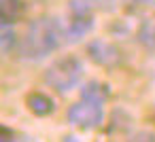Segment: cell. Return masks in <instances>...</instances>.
I'll list each match as a JSON object with an SVG mask.
<instances>
[{"label":"cell","instance_id":"obj_3","mask_svg":"<svg viewBox=\"0 0 155 142\" xmlns=\"http://www.w3.org/2000/svg\"><path fill=\"white\" fill-rule=\"evenodd\" d=\"M104 121V106L102 104H96V102H89V100H79L77 104H72L68 108V123L77 129H96L100 127Z\"/></svg>","mask_w":155,"mask_h":142},{"label":"cell","instance_id":"obj_11","mask_svg":"<svg viewBox=\"0 0 155 142\" xmlns=\"http://www.w3.org/2000/svg\"><path fill=\"white\" fill-rule=\"evenodd\" d=\"M0 142H15L13 131L7 129V127H2V125H0Z\"/></svg>","mask_w":155,"mask_h":142},{"label":"cell","instance_id":"obj_8","mask_svg":"<svg viewBox=\"0 0 155 142\" xmlns=\"http://www.w3.org/2000/svg\"><path fill=\"white\" fill-rule=\"evenodd\" d=\"M138 40L142 47L155 49V21H142V26L138 28Z\"/></svg>","mask_w":155,"mask_h":142},{"label":"cell","instance_id":"obj_5","mask_svg":"<svg viewBox=\"0 0 155 142\" xmlns=\"http://www.w3.org/2000/svg\"><path fill=\"white\" fill-rule=\"evenodd\" d=\"M26 104H28V110L36 117H49L53 110H55V102L53 98H49L47 93L43 91H32L28 98H26Z\"/></svg>","mask_w":155,"mask_h":142},{"label":"cell","instance_id":"obj_7","mask_svg":"<svg viewBox=\"0 0 155 142\" xmlns=\"http://www.w3.org/2000/svg\"><path fill=\"white\" fill-rule=\"evenodd\" d=\"M24 11L21 0H0V26H11Z\"/></svg>","mask_w":155,"mask_h":142},{"label":"cell","instance_id":"obj_10","mask_svg":"<svg viewBox=\"0 0 155 142\" xmlns=\"http://www.w3.org/2000/svg\"><path fill=\"white\" fill-rule=\"evenodd\" d=\"M127 142H155V134L153 131H136Z\"/></svg>","mask_w":155,"mask_h":142},{"label":"cell","instance_id":"obj_6","mask_svg":"<svg viewBox=\"0 0 155 142\" xmlns=\"http://www.w3.org/2000/svg\"><path fill=\"white\" fill-rule=\"evenodd\" d=\"M108 95H110V89L102 81H87L83 85V89H81V98L83 100H89V102H96V104H102V106L106 104Z\"/></svg>","mask_w":155,"mask_h":142},{"label":"cell","instance_id":"obj_4","mask_svg":"<svg viewBox=\"0 0 155 142\" xmlns=\"http://www.w3.org/2000/svg\"><path fill=\"white\" fill-rule=\"evenodd\" d=\"M87 55L94 64L102 66V68H115L121 64V51L106 40H94L87 45Z\"/></svg>","mask_w":155,"mask_h":142},{"label":"cell","instance_id":"obj_2","mask_svg":"<svg viewBox=\"0 0 155 142\" xmlns=\"http://www.w3.org/2000/svg\"><path fill=\"white\" fill-rule=\"evenodd\" d=\"M83 76V64L79 57L74 55H64L58 57L55 62H51L43 74V81L47 83V87H51L58 93H68L72 91Z\"/></svg>","mask_w":155,"mask_h":142},{"label":"cell","instance_id":"obj_9","mask_svg":"<svg viewBox=\"0 0 155 142\" xmlns=\"http://www.w3.org/2000/svg\"><path fill=\"white\" fill-rule=\"evenodd\" d=\"M15 32L9 30L7 26H0V53H9L15 47Z\"/></svg>","mask_w":155,"mask_h":142},{"label":"cell","instance_id":"obj_1","mask_svg":"<svg viewBox=\"0 0 155 142\" xmlns=\"http://www.w3.org/2000/svg\"><path fill=\"white\" fill-rule=\"evenodd\" d=\"M62 43H66L64 24L58 17H41L28 26L26 36L19 43V55L30 62H41L55 53Z\"/></svg>","mask_w":155,"mask_h":142}]
</instances>
